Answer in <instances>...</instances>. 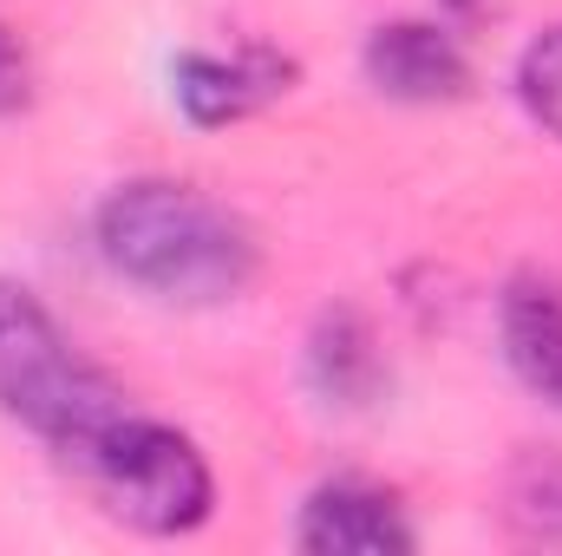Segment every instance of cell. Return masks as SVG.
<instances>
[{"mask_svg": "<svg viewBox=\"0 0 562 556\" xmlns=\"http://www.w3.org/2000/svg\"><path fill=\"white\" fill-rule=\"evenodd\" d=\"M86 498L138 537H196L216 518V471L190 432L150 413H119L92 445L66 458Z\"/></svg>", "mask_w": 562, "mask_h": 556, "instance_id": "cell-3", "label": "cell"}, {"mask_svg": "<svg viewBox=\"0 0 562 556\" xmlns=\"http://www.w3.org/2000/svg\"><path fill=\"white\" fill-rule=\"evenodd\" d=\"M510 0H445V20L451 26H484V20H504Z\"/></svg>", "mask_w": 562, "mask_h": 556, "instance_id": "cell-12", "label": "cell"}, {"mask_svg": "<svg viewBox=\"0 0 562 556\" xmlns=\"http://www.w3.org/2000/svg\"><path fill=\"white\" fill-rule=\"evenodd\" d=\"M497 341L510 374L562 413V288L543 276H517L497 301Z\"/></svg>", "mask_w": 562, "mask_h": 556, "instance_id": "cell-8", "label": "cell"}, {"mask_svg": "<svg viewBox=\"0 0 562 556\" xmlns=\"http://www.w3.org/2000/svg\"><path fill=\"white\" fill-rule=\"evenodd\" d=\"M517 105L530 112V125L543 138L562 144V20L524 40V53H517Z\"/></svg>", "mask_w": 562, "mask_h": 556, "instance_id": "cell-9", "label": "cell"}, {"mask_svg": "<svg viewBox=\"0 0 562 556\" xmlns=\"http://www.w3.org/2000/svg\"><path fill=\"white\" fill-rule=\"evenodd\" d=\"M301 556H413L419 531L406 504L373 478H321L294 511Z\"/></svg>", "mask_w": 562, "mask_h": 556, "instance_id": "cell-6", "label": "cell"}, {"mask_svg": "<svg viewBox=\"0 0 562 556\" xmlns=\"http://www.w3.org/2000/svg\"><path fill=\"white\" fill-rule=\"evenodd\" d=\"M26 105H33V59H26L20 33L0 20V119H13Z\"/></svg>", "mask_w": 562, "mask_h": 556, "instance_id": "cell-11", "label": "cell"}, {"mask_svg": "<svg viewBox=\"0 0 562 556\" xmlns=\"http://www.w3.org/2000/svg\"><path fill=\"white\" fill-rule=\"evenodd\" d=\"M510 518L524 524V537L562 544V458L557 452H530L510 478Z\"/></svg>", "mask_w": 562, "mask_h": 556, "instance_id": "cell-10", "label": "cell"}, {"mask_svg": "<svg viewBox=\"0 0 562 556\" xmlns=\"http://www.w3.org/2000/svg\"><path fill=\"white\" fill-rule=\"evenodd\" d=\"M360 73L393 105H458L477 86L464 33L451 20H425V13L380 20L360 46Z\"/></svg>", "mask_w": 562, "mask_h": 556, "instance_id": "cell-5", "label": "cell"}, {"mask_svg": "<svg viewBox=\"0 0 562 556\" xmlns=\"http://www.w3.org/2000/svg\"><path fill=\"white\" fill-rule=\"evenodd\" d=\"M301 374H307V393H314L321 407H340V413H367V407L386 400V387H393L380 327H373L360 308H347V301L314 314Z\"/></svg>", "mask_w": 562, "mask_h": 556, "instance_id": "cell-7", "label": "cell"}, {"mask_svg": "<svg viewBox=\"0 0 562 556\" xmlns=\"http://www.w3.org/2000/svg\"><path fill=\"white\" fill-rule=\"evenodd\" d=\"M99 263L164 308H223L262 276L256 230L196 184L132 177L92 210Z\"/></svg>", "mask_w": 562, "mask_h": 556, "instance_id": "cell-1", "label": "cell"}, {"mask_svg": "<svg viewBox=\"0 0 562 556\" xmlns=\"http://www.w3.org/2000/svg\"><path fill=\"white\" fill-rule=\"evenodd\" d=\"M294 79H301L294 53H281L269 40L190 46L170 59V99H177L183 125H196V132H229V125L269 112L276 99L294 92Z\"/></svg>", "mask_w": 562, "mask_h": 556, "instance_id": "cell-4", "label": "cell"}, {"mask_svg": "<svg viewBox=\"0 0 562 556\" xmlns=\"http://www.w3.org/2000/svg\"><path fill=\"white\" fill-rule=\"evenodd\" d=\"M0 413L33 432L59 465L119 413H132V393L59 327V314L20 276H0Z\"/></svg>", "mask_w": 562, "mask_h": 556, "instance_id": "cell-2", "label": "cell"}]
</instances>
